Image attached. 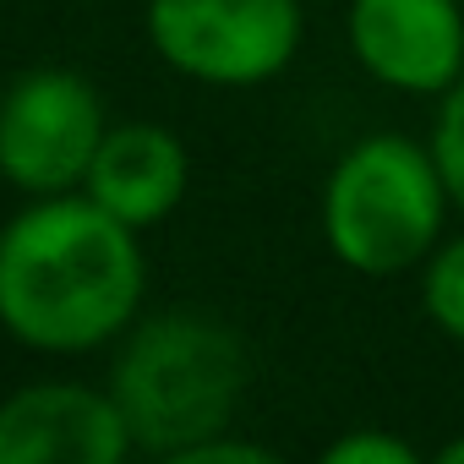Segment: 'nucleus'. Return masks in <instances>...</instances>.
Returning <instances> with one entry per match:
<instances>
[{"label":"nucleus","mask_w":464,"mask_h":464,"mask_svg":"<svg viewBox=\"0 0 464 464\" xmlns=\"http://www.w3.org/2000/svg\"><path fill=\"white\" fill-rule=\"evenodd\" d=\"M142 295L131 224L88 202H39L0 236V323L39 350L104 344Z\"/></svg>","instance_id":"f257e3e1"},{"label":"nucleus","mask_w":464,"mask_h":464,"mask_svg":"<svg viewBox=\"0 0 464 464\" xmlns=\"http://www.w3.org/2000/svg\"><path fill=\"white\" fill-rule=\"evenodd\" d=\"M448 202L431 148L410 137H366L328 175L323 236L355 274H404L437 252Z\"/></svg>","instance_id":"f03ea898"},{"label":"nucleus","mask_w":464,"mask_h":464,"mask_svg":"<svg viewBox=\"0 0 464 464\" xmlns=\"http://www.w3.org/2000/svg\"><path fill=\"white\" fill-rule=\"evenodd\" d=\"M246 388V355L236 334L202 317H159L148 323L115 377V404L126 426L153 453H180L229 426Z\"/></svg>","instance_id":"7ed1b4c3"},{"label":"nucleus","mask_w":464,"mask_h":464,"mask_svg":"<svg viewBox=\"0 0 464 464\" xmlns=\"http://www.w3.org/2000/svg\"><path fill=\"white\" fill-rule=\"evenodd\" d=\"M148 34L175 72L218 88H252L290 66L301 12L295 0H153Z\"/></svg>","instance_id":"20e7f679"},{"label":"nucleus","mask_w":464,"mask_h":464,"mask_svg":"<svg viewBox=\"0 0 464 464\" xmlns=\"http://www.w3.org/2000/svg\"><path fill=\"white\" fill-rule=\"evenodd\" d=\"M104 142L99 93L77 72H34L0 104V169L23 191H66Z\"/></svg>","instance_id":"39448f33"},{"label":"nucleus","mask_w":464,"mask_h":464,"mask_svg":"<svg viewBox=\"0 0 464 464\" xmlns=\"http://www.w3.org/2000/svg\"><path fill=\"white\" fill-rule=\"evenodd\" d=\"M350 50L399 93H448L464 77V12L459 0H355Z\"/></svg>","instance_id":"423d86ee"},{"label":"nucleus","mask_w":464,"mask_h":464,"mask_svg":"<svg viewBox=\"0 0 464 464\" xmlns=\"http://www.w3.org/2000/svg\"><path fill=\"white\" fill-rule=\"evenodd\" d=\"M131 442L126 410L88 388L44 382L0 404V464H115Z\"/></svg>","instance_id":"0eeeda50"},{"label":"nucleus","mask_w":464,"mask_h":464,"mask_svg":"<svg viewBox=\"0 0 464 464\" xmlns=\"http://www.w3.org/2000/svg\"><path fill=\"white\" fill-rule=\"evenodd\" d=\"M82 180H88V197L99 208H110L115 218H126L137 229V224L164 218L180 202L186 153L159 126H115V131H104V142H99Z\"/></svg>","instance_id":"6e6552de"},{"label":"nucleus","mask_w":464,"mask_h":464,"mask_svg":"<svg viewBox=\"0 0 464 464\" xmlns=\"http://www.w3.org/2000/svg\"><path fill=\"white\" fill-rule=\"evenodd\" d=\"M420 306H426V317H431L448 339L464 344V236L448 241V246H437V252L426 257Z\"/></svg>","instance_id":"1a4fd4ad"},{"label":"nucleus","mask_w":464,"mask_h":464,"mask_svg":"<svg viewBox=\"0 0 464 464\" xmlns=\"http://www.w3.org/2000/svg\"><path fill=\"white\" fill-rule=\"evenodd\" d=\"M431 159H437V169H442L448 197L464 208V77L442 93L437 126H431Z\"/></svg>","instance_id":"9d476101"},{"label":"nucleus","mask_w":464,"mask_h":464,"mask_svg":"<svg viewBox=\"0 0 464 464\" xmlns=\"http://www.w3.org/2000/svg\"><path fill=\"white\" fill-rule=\"evenodd\" d=\"M323 459H328V464H415L420 453H415L404 437H393V431H350V437H339Z\"/></svg>","instance_id":"9b49d317"},{"label":"nucleus","mask_w":464,"mask_h":464,"mask_svg":"<svg viewBox=\"0 0 464 464\" xmlns=\"http://www.w3.org/2000/svg\"><path fill=\"white\" fill-rule=\"evenodd\" d=\"M175 464H274V453L268 448H257V442H229V437H202V442H191V448H180L175 453Z\"/></svg>","instance_id":"f8f14e48"},{"label":"nucleus","mask_w":464,"mask_h":464,"mask_svg":"<svg viewBox=\"0 0 464 464\" xmlns=\"http://www.w3.org/2000/svg\"><path fill=\"white\" fill-rule=\"evenodd\" d=\"M437 464H464V437L459 442H442L437 448Z\"/></svg>","instance_id":"ddd939ff"}]
</instances>
